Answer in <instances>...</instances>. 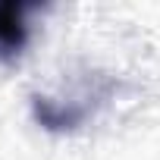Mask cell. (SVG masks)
Instances as JSON below:
<instances>
[{
    "label": "cell",
    "mask_w": 160,
    "mask_h": 160,
    "mask_svg": "<svg viewBox=\"0 0 160 160\" xmlns=\"http://www.w3.org/2000/svg\"><path fill=\"white\" fill-rule=\"evenodd\" d=\"M28 13L32 3L0 0V60H16L28 44Z\"/></svg>",
    "instance_id": "6da1fadb"
}]
</instances>
